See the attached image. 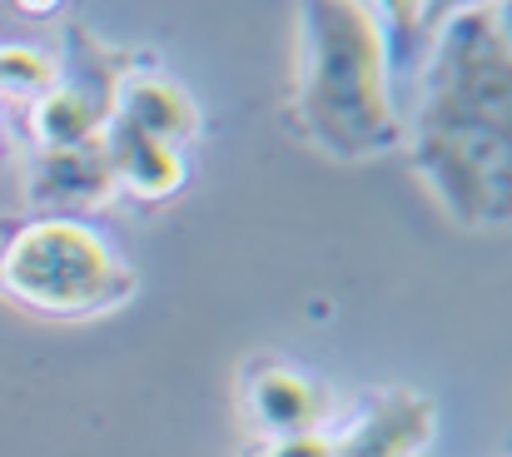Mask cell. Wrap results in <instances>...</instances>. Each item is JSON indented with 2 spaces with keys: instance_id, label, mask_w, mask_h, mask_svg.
Here are the masks:
<instances>
[{
  "instance_id": "10",
  "label": "cell",
  "mask_w": 512,
  "mask_h": 457,
  "mask_svg": "<svg viewBox=\"0 0 512 457\" xmlns=\"http://www.w3.org/2000/svg\"><path fill=\"white\" fill-rule=\"evenodd\" d=\"M30 130H35L40 150H80V145H90L100 135V120L75 95H65L60 85H50L35 100V110H30Z\"/></svg>"
},
{
  "instance_id": "4",
  "label": "cell",
  "mask_w": 512,
  "mask_h": 457,
  "mask_svg": "<svg viewBox=\"0 0 512 457\" xmlns=\"http://www.w3.org/2000/svg\"><path fill=\"white\" fill-rule=\"evenodd\" d=\"M95 145H100L105 164H110V179H115V184H130V189L145 194V199H165V194L179 189V179H184L179 154H174L170 145H160V140H150L145 130H135V125L120 120V115H110V120L100 125Z\"/></svg>"
},
{
  "instance_id": "5",
  "label": "cell",
  "mask_w": 512,
  "mask_h": 457,
  "mask_svg": "<svg viewBox=\"0 0 512 457\" xmlns=\"http://www.w3.org/2000/svg\"><path fill=\"white\" fill-rule=\"evenodd\" d=\"M115 115L130 120L135 130H145L150 140L170 145V150L199 135V110H194V100H189L179 85L160 80V75H125L120 90H115Z\"/></svg>"
},
{
  "instance_id": "12",
  "label": "cell",
  "mask_w": 512,
  "mask_h": 457,
  "mask_svg": "<svg viewBox=\"0 0 512 457\" xmlns=\"http://www.w3.org/2000/svg\"><path fill=\"white\" fill-rule=\"evenodd\" d=\"M269 457H334V443L324 433H294V438H274Z\"/></svg>"
},
{
  "instance_id": "7",
  "label": "cell",
  "mask_w": 512,
  "mask_h": 457,
  "mask_svg": "<svg viewBox=\"0 0 512 457\" xmlns=\"http://www.w3.org/2000/svg\"><path fill=\"white\" fill-rule=\"evenodd\" d=\"M55 85L65 90V95H75L100 125L115 115V90H120V80H125V65L120 60H110L105 55V45L85 30V25H65V55H60V65H55Z\"/></svg>"
},
{
  "instance_id": "1",
  "label": "cell",
  "mask_w": 512,
  "mask_h": 457,
  "mask_svg": "<svg viewBox=\"0 0 512 457\" xmlns=\"http://www.w3.org/2000/svg\"><path fill=\"white\" fill-rule=\"evenodd\" d=\"M508 20L493 5L448 10L423 65L413 164L463 224L508 219Z\"/></svg>"
},
{
  "instance_id": "3",
  "label": "cell",
  "mask_w": 512,
  "mask_h": 457,
  "mask_svg": "<svg viewBox=\"0 0 512 457\" xmlns=\"http://www.w3.org/2000/svg\"><path fill=\"white\" fill-rule=\"evenodd\" d=\"M0 284L40 313H95L120 304L135 279L75 219H35L0 254Z\"/></svg>"
},
{
  "instance_id": "6",
  "label": "cell",
  "mask_w": 512,
  "mask_h": 457,
  "mask_svg": "<svg viewBox=\"0 0 512 457\" xmlns=\"http://www.w3.org/2000/svg\"><path fill=\"white\" fill-rule=\"evenodd\" d=\"M428 438H433V403L398 393V398L378 403L334 448V457H413Z\"/></svg>"
},
{
  "instance_id": "11",
  "label": "cell",
  "mask_w": 512,
  "mask_h": 457,
  "mask_svg": "<svg viewBox=\"0 0 512 457\" xmlns=\"http://www.w3.org/2000/svg\"><path fill=\"white\" fill-rule=\"evenodd\" d=\"M55 85V65L25 45H0V95H45Z\"/></svg>"
},
{
  "instance_id": "8",
  "label": "cell",
  "mask_w": 512,
  "mask_h": 457,
  "mask_svg": "<svg viewBox=\"0 0 512 457\" xmlns=\"http://www.w3.org/2000/svg\"><path fill=\"white\" fill-rule=\"evenodd\" d=\"M110 189L115 179L95 140L80 150H45L35 164V184H30L40 204H100Z\"/></svg>"
},
{
  "instance_id": "9",
  "label": "cell",
  "mask_w": 512,
  "mask_h": 457,
  "mask_svg": "<svg viewBox=\"0 0 512 457\" xmlns=\"http://www.w3.org/2000/svg\"><path fill=\"white\" fill-rule=\"evenodd\" d=\"M249 408H254L259 428H269L274 438L314 433V423H319V393H314V383L299 378V373H284V368H269V373L254 378Z\"/></svg>"
},
{
  "instance_id": "2",
  "label": "cell",
  "mask_w": 512,
  "mask_h": 457,
  "mask_svg": "<svg viewBox=\"0 0 512 457\" xmlns=\"http://www.w3.org/2000/svg\"><path fill=\"white\" fill-rule=\"evenodd\" d=\"M299 125L319 150L363 159L398 145L378 15L353 0L299 5Z\"/></svg>"
}]
</instances>
